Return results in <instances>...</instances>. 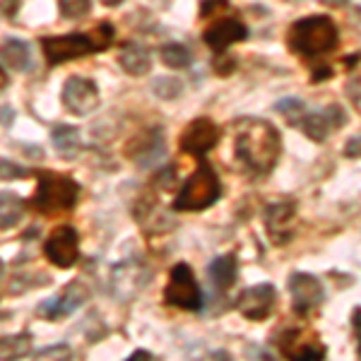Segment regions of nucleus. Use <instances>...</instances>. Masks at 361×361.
<instances>
[{"label": "nucleus", "instance_id": "f257e3e1", "mask_svg": "<svg viewBox=\"0 0 361 361\" xmlns=\"http://www.w3.org/2000/svg\"><path fill=\"white\" fill-rule=\"evenodd\" d=\"M234 154L253 176H265L275 169L282 154V135L263 118L243 121L236 133Z\"/></svg>", "mask_w": 361, "mask_h": 361}, {"label": "nucleus", "instance_id": "f03ea898", "mask_svg": "<svg viewBox=\"0 0 361 361\" xmlns=\"http://www.w3.org/2000/svg\"><path fill=\"white\" fill-rule=\"evenodd\" d=\"M340 42L337 25L328 15H311L296 20L287 32V46L301 58H318L330 54Z\"/></svg>", "mask_w": 361, "mask_h": 361}, {"label": "nucleus", "instance_id": "7ed1b4c3", "mask_svg": "<svg viewBox=\"0 0 361 361\" xmlns=\"http://www.w3.org/2000/svg\"><path fill=\"white\" fill-rule=\"evenodd\" d=\"M219 195H222V183H219L217 173L209 164H200L193 176L183 183L180 193L173 200V207L180 212H200V209L214 205Z\"/></svg>", "mask_w": 361, "mask_h": 361}, {"label": "nucleus", "instance_id": "20e7f679", "mask_svg": "<svg viewBox=\"0 0 361 361\" xmlns=\"http://www.w3.org/2000/svg\"><path fill=\"white\" fill-rule=\"evenodd\" d=\"M78 195H80V185L73 178L46 173L39 180L37 193H34V209L42 214L68 212L78 202Z\"/></svg>", "mask_w": 361, "mask_h": 361}, {"label": "nucleus", "instance_id": "39448f33", "mask_svg": "<svg viewBox=\"0 0 361 361\" xmlns=\"http://www.w3.org/2000/svg\"><path fill=\"white\" fill-rule=\"evenodd\" d=\"M166 304L183 308V311H197L202 306V294L195 282V275L185 263H178L169 275V284L164 289Z\"/></svg>", "mask_w": 361, "mask_h": 361}, {"label": "nucleus", "instance_id": "423d86ee", "mask_svg": "<svg viewBox=\"0 0 361 361\" xmlns=\"http://www.w3.org/2000/svg\"><path fill=\"white\" fill-rule=\"evenodd\" d=\"M289 296H292V308L296 316H311L316 308L325 301L323 282L311 275V272H294L287 282Z\"/></svg>", "mask_w": 361, "mask_h": 361}, {"label": "nucleus", "instance_id": "0eeeda50", "mask_svg": "<svg viewBox=\"0 0 361 361\" xmlns=\"http://www.w3.org/2000/svg\"><path fill=\"white\" fill-rule=\"evenodd\" d=\"M349 121V116L340 104H330L325 109H318V111H306L304 121H301V130L308 140L313 142H325L330 135H335L342 126Z\"/></svg>", "mask_w": 361, "mask_h": 361}, {"label": "nucleus", "instance_id": "6e6552de", "mask_svg": "<svg viewBox=\"0 0 361 361\" xmlns=\"http://www.w3.org/2000/svg\"><path fill=\"white\" fill-rule=\"evenodd\" d=\"M44 56L51 66L58 63L73 61V58H82L87 54H94V42L92 34H68V37H49L42 42Z\"/></svg>", "mask_w": 361, "mask_h": 361}, {"label": "nucleus", "instance_id": "1a4fd4ad", "mask_svg": "<svg viewBox=\"0 0 361 361\" xmlns=\"http://www.w3.org/2000/svg\"><path fill=\"white\" fill-rule=\"evenodd\" d=\"M238 313H241L246 320H265L275 313L277 308V289L272 287L270 282L255 284V287L246 289L241 296H238Z\"/></svg>", "mask_w": 361, "mask_h": 361}, {"label": "nucleus", "instance_id": "9d476101", "mask_svg": "<svg viewBox=\"0 0 361 361\" xmlns=\"http://www.w3.org/2000/svg\"><path fill=\"white\" fill-rule=\"evenodd\" d=\"M63 106L68 109L70 114L75 116H87L97 109L99 104V90L92 80L80 78V75H73V78L66 80L63 85Z\"/></svg>", "mask_w": 361, "mask_h": 361}, {"label": "nucleus", "instance_id": "9b49d317", "mask_svg": "<svg viewBox=\"0 0 361 361\" xmlns=\"http://www.w3.org/2000/svg\"><path fill=\"white\" fill-rule=\"evenodd\" d=\"M147 279H149V272L142 263L128 260V263L116 265L114 272H111L114 294L118 296L123 304H128V301H133L140 292H142V287L147 284Z\"/></svg>", "mask_w": 361, "mask_h": 361}, {"label": "nucleus", "instance_id": "f8f14e48", "mask_svg": "<svg viewBox=\"0 0 361 361\" xmlns=\"http://www.w3.org/2000/svg\"><path fill=\"white\" fill-rule=\"evenodd\" d=\"M294 222H296V202L292 200L272 202L265 209V229L275 246H284V243L292 241Z\"/></svg>", "mask_w": 361, "mask_h": 361}, {"label": "nucleus", "instance_id": "ddd939ff", "mask_svg": "<svg viewBox=\"0 0 361 361\" xmlns=\"http://www.w3.org/2000/svg\"><path fill=\"white\" fill-rule=\"evenodd\" d=\"M217 140H219V128L214 126V121L195 118L193 123H188L183 135H180V149L185 154L205 157L217 145Z\"/></svg>", "mask_w": 361, "mask_h": 361}, {"label": "nucleus", "instance_id": "4468645a", "mask_svg": "<svg viewBox=\"0 0 361 361\" xmlns=\"http://www.w3.org/2000/svg\"><path fill=\"white\" fill-rule=\"evenodd\" d=\"M44 253L58 267H70L73 263H78V231L73 226H58L54 234L46 238Z\"/></svg>", "mask_w": 361, "mask_h": 361}, {"label": "nucleus", "instance_id": "2eb2a0df", "mask_svg": "<svg viewBox=\"0 0 361 361\" xmlns=\"http://www.w3.org/2000/svg\"><path fill=\"white\" fill-rule=\"evenodd\" d=\"M128 157L135 159L142 169L154 166L157 161H161V157L166 154V145H164V135H161L159 128H149L142 135H137L128 145Z\"/></svg>", "mask_w": 361, "mask_h": 361}, {"label": "nucleus", "instance_id": "dca6fc26", "mask_svg": "<svg viewBox=\"0 0 361 361\" xmlns=\"http://www.w3.org/2000/svg\"><path fill=\"white\" fill-rule=\"evenodd\" d=\"M202 39H205V44L209 46V49H214L217 54H222V51L229 49V46H234L238 42H246L248 29L238 20H219V22H214L212 27L205 29Z\"/></svg>", "mask_w": 361, "mask_h": 361}, {"label": "nucleus", "instance_id": "f3484780", "mask_svg": "<svg viewBox=\"0 0 361 361\" xmlns=\"http://www.w3.org/2000/svg\"><path fill=\"white\" fill-rule=\"evenodd\" d=\"M90 299V289L85 287L82 282H73L63 289L61 296L56 299H49L44 306H39V313L46 318H58V316H68V313L78 311L85 301Z\"/></svg>", "mask_w": 361, "mask_h": 361}, {"label": "nucleus", "instance_id": "a211bd4d", "mask_svg": "<svg viewBox=\"0 0 361 361\" xmlns=\"http://www.w3.org/2000/svg\"><path fill=\"white\" fill-rule=\"evenodd\" d=\"M118 63L128 75L142 78V75H147L149 66H152V58H149L147 49H142V46H137V44H128L121 49Z\"/></svg>", "mask_w": 361, "mask_h": 361}, {"label": "nucleus", "instance_id": "6ab92c4d", "mask_svg": "<svg viewBox=\"0 0 361 361\" xmlns=\"http://www.w3.org/2000/svg\"><path fill=\"white\" fill-rule=\"evenodd\" d=\"M51 140L56 145V154L63 157V159H75L80 154V149H82L80 133L73 126H56L54 133H51Z\"/></svg>", "mask_w": 361, "mask_h": 361}, {"label": "nucleus", "instance_id": "aec40b11", "mask_svg": "<svg viewBox=\"0 0 361 361\" xmlns=\"http://www.w3.org/2000/svg\"><path fill=\"white\" fill-rule=\"evenodd\" d=\"M207 275L219 292H226L236 282V258L234 255H219L207 267Z\"/></svg>", "mask_w": 361, "mask_h": 361}, {"label": "nucleus", "instance_id": "412c9836", "mask_svg": "<svg viewBox=\"0 0 361 361\" xmlns=\"http://www.w3.org/2000/svg\"><path fill=\"white\" fill-rule=\"evenodd\" d=\"M0 63L8 70H27L29 66V46L20 39H8L0 46Z\"/></svg>", "mask_w": 361, "mask_h": 361}, {"label": "nucleus", "instance_id": "4be33fe9", "mask_svg": "<svg viewBox=\"0 0 361 361\" xmlns=\"http://www.w3.org/2000/svg\"><path fill=\"white\" fill-rule=\"evenodd\" d=\"M22 214H25V202L20 195L3 190L0 193V229H13L20 224Z\"/></svg>", "mask_w": 361, "mask_h": 361}, {"label": "nucleus", "instance_id": "5701e85b", "mask_svg": "<svg viewBox=\"0 0 361 361\" xmlns=\"http://www.w3.org/2000/svg\"><path fill=\"white\" fill-rule=\"evenodd\" d=\"M32 349L27 335H13V337H0V359H20Z\"/></svg>", "mask_w": 361, "mask_h": 361}, {"label": "nucleus", "instance_id": "b1692460", "mask_svg": "<svg viewBox=\"0 0 361 361\" xmlns=\"http://www.w3.org/2000/svg\"><path fill=\"white\" fill-rule=\"evenodd\" d=\"M275 111H277L279 116H284L289 126H296V128H299L308 109H306V104L301 102V99H279V102L275 104Z\"/></svg>", "mask_w": 361, "mask_h": 361}, {"label": "nucleus", "instance_id": "393cba45", "mask_svg": "<svg viewBox=\"0 0 361 361\" xmlns=\"http://www.w3.org/2000/svg\"><path fill=\"white\" fill-rule=\"evenodd\" d=\"M161 61H164L166 68L180 70V68H188L190 66V51L185 49L183 44H166L161 49Z\"/></svg>", "mask_w": 361, "mask_h": 361}, {"label": "nucleus", "instance_id": "a878e982", "mask_svg": "<svg viewBox=\"0 0 361 361\" xmlns=\"http://www.w3.org/2000/svg\"><path fill=\"white\" fill-rule=\"evenodd\" d=\"M152 90H154V94L159 99L171 102V99H178L180 94H183V82L176 80V78H157Z\"/></svg>", "mask_w": 361, "mask_h": 361}, {"label": "nucleus", "instance_id": "bb28decb", "mask_svg": "<svg viewBox=\"0 0 361 361\" xmlns=\"http://www.w3.org/2000/svg\"><path fill=\"white\" fill-rule=\"evenodd\" d=\"M92 0H58V8L66 20H80L90 13Z\"/></svg>", "mask_w": 361, "mask_h": 361}, {"label": "nucleus", "instance_id": "cd10ccee", "mask_svg": "<svg viewBox=\"0 0 361 361\" xmlns=\"http://www.w3.org/2000/svg\"><path fill=\"white\" fill-rule=\"evenodd\" d=\"M111 39H114V29H111V25H99L94 32H92V42H94V49L97 51H104L106 49L109 44H111Z\"/></svg>", "mask_w": 361, "mask_h": 361}, {"label": "nucleus", "instance_id": "c85d7f7f", "mask_svg": "<svg viewBox=\"0 0 361 361\" xmlns=\"http://www.w3.org/2000/svg\"><path fill=\"white\" fill-rule=\"evenodd\" d=\"M292 357H294V359H325V347H320V345H316L313 340H308L304 347L296 349Z\"/></svg>", "mask_w": 361, "mask_h": 361}, {"label": "nucleus", "instance_id": "c756f323", "mask_svg": "<svg viewBox=\"0 0 361 361\" xmlns=\"http://www.w3.org/2000/svg\"><path fill=\"white\" fill-rule=\"evenodd\" d=\"M20 176H27L25 169H20V166L13 164V161H8V159H0V178L10 180V178H20Z\"/></svg>", "mask_w": 361, "mask_h": 361}, {"label": "nucleus", "instance_id": "7c9ffc66", "mask_svg": "<svg viewBox=\"0 0 361 361\" xmlns=\"http://www.w3.org/2000/svg\"><path fill=\"white\" fill-rule=\"evenodd\" d=\"M352 337L357 342V357L361 359V306L352 311Z\"/></svg>", "mask_w": 361, "mask_h": 361}, {"label": "nucleus", "instance_id": "2f4dec72", "mask_svg": "<svg viewBox=\"0 0 361 361\" xmlns=\"http://www.w3.org/2000/svg\"><path fill=\"white\" fill-rule=\"evenodd\" d=\"M22 0H0V17L5 20H13V17L20 13Z\"/></svg>", "mask_w": 361, "mask_h": 361}, {"label": "nucleus", "instance_id": "473e14b6", "mask_svg": "<svg viewBox=\"0 0 361 361\" xmlns=\"http://www.w3.org/2000/svg\"><path fill=\"white\" fill-rule=\"evenodd\" d=\"M345 157H349V159H361V135L352 137L345 145Z\"/></svg>", "mask_w": 361, "mask_h": 361}, {"label": "nucleus", "instance_id": "72a5a7b5", "mask_svg": "<svg viewBox=\"0 0 361 361\" xmlns=\"http://www.w3.org/2000/svg\"><path fill=\"white\" fill-rule=\"evenodd\" d=\"M234 66H236V63L231 61L229 56H222V58H217V61H214V70H217V75H229V73H234Z\"/></svg>", "mask_w": 361, "mask_h": 361}, {"label": "nucleus", "instance_id": "f704fd0d", "mask_svg": "<svg viewBox=\"0 0 361 361\" xmlns=\"http://www.w3.org/2000/svg\"><path fill=\"white\" fill-rule=\"evenodd\" d=\"M217 8H226V0H205L202 3V17H207V15H214V10Z\"/></svg>", "mask_w": 361, "mask_h": 361}, {"label": "nucleus", "instance_id": "c9c22d12", "mask_svg": "<svg viewBox=\"0 0 361 361\" xmlns=\"http://www.w3.org/2000/svg\"><path fill=\"white\" fill-rule=\"evenodd\" d=\"M130 359H140V361H142V359H152V354L145 352V349H137V352H133V357H130Z\"/></svg>", "mask_w": 361, "mask_h": 361}, {"label": "nucleus", "instance_id": "e433bc0d", "mask_svg": "<svg viewBox=\"0 0 361 361\" xmlns=\"http://www.w3.org/2000/svg\"><path fill=\"white\" fill-rule=\"evenodd\" d=\"M323 5H333V8H340V5H345L347 0H320Z\"/></svg>", "mask_w": 361, "mask_h": 361}, {"label": "nucleus", "instance_id": "4c0bfd02", "mask_svg": "<svg viewBox=\"0 0 361 361\" xmlns=\"http://www.w3.org/2000/svg\"><path fill=\"white\" fill-rule=\"evenodd\" d=\"M102 3L106 5V8H116V5H121L123 0H102Z\"/></svg>", "mask_w": 361, "mask_h": 361}, {"label": "nucleus", "instance_id": "58836bf2", "mask_svg": "<svg viewBox=\"0 0 361 361\" xmlns=\"http://www.w3.org/2000/svg\"><path fill=\"white\" fill-rule=\"evenodd\" d=\"M8 85V78H5V73H3V68H0V90Z\"/></svg>", "mask_w": 361, "mask_h": 361}, {"label": "nucleus", "instance_id": "ea45409f", "mask_svg": "<svg viewBox=\"0 0 361 361\" xmlns=\"http://www.w3.org/2000/svg\"><path fill=\"white\" fill-rule=\"evenodd\" d=\"M0 275H3V267H0Z\"/></svg>", "mask_w": 361, "mask_h": 361}]
</instances>
